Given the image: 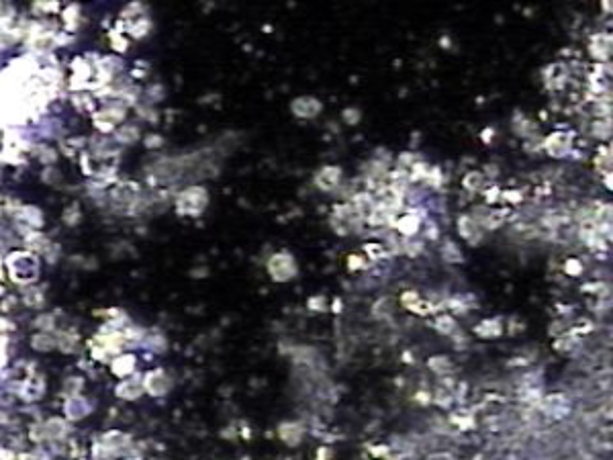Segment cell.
<instances>
[{
  "label": "cell",
  "mask_w": 613,
  "mask_h": 460,
  "mask_svg": "<svg viewBox=\"0 0 613 460\" xmlns=\"http://www.w3.org/2000/svg\"><path fill=\"white\" fill-rule=\"evenodd\" d=\"M268 274L276 283H289L297 276V260L291 252H278L268 260Z\"/></svg>",
  "instance_id": "cell-1"
},
{
  "label": "cell",
  "mask_w": 613,
  "mask_h": 460,
  "mask_svg": "<svg viewBox=\"0 0 613 460\" xmlns=\"http://www.w3.org/2000/svg\"><path fill=\"white\" fill-rule=\"evenodd\" d=\"M209 203V194L202 186H190L186 188L176 203V209L180 215H198Z\"/></svg>",
  "instance_id": "cell-2"
},
{
  "label": "cell",
  "mask_w": 613,
  "mask_h": 460,
  "mask_svg": "<svg viewBox=\"0 0 613 460\" xmlns=\"http://www.w3.org/2000/svg\"><path fill=\"white\" fill-rule=\"evenodd\" d=\"M321 111H323V103L317 96L305 94L291 101V113L297 119H315L317 115H321Z\"/></svg>",
  "instance_id": "cell-3"
},
{
  "label": "cell",
  "mask_w": 613,
  "mask_h": 460,
  "mask_svg": "<svg viewBox=\"0 0 613 460\" xmlns=\"http://www.w3.org/2000/svg\"><path fill=\"white\" fill-rule=\"evenodd\" d=\"M544 150L552 157H566L573 150V133L554 131L544 139Z\"/></svg>",
  "instance_id": "cell-4"
},
{
  "label": "cell",
  "mask_w": 613,
  "mask_h": 460,
  "mask_svg": "<svg viewBox=\"0 0 613 460\" xmlns=\"http://www.w3.org/2000/svg\"><path fill=\"white\" fill-rule=\"evenodd\" d=\"M315 186L325 190V192H331L339 186L341 182V168L339 166H323L317 174H315Z\"/></svg>",
  "instance_id": "cell-5"
},
{
  "label": "cell",
  "mask_w": 613,
  "mask_h": 460,
  "mask_svg": "<svg viewBox=\"0 0 613 460\" xmlns=\"http://www.w3.org/2000/svg\"><path fill=\"white\" fill-rule=\"evenodd\" d=\"M611 35L609 33H597L591 37V43H589V51L591 55L597 59V62H605L611 57Z\"/></svg>",
  "instance_id": "cell-6"
},
{
  "label": "cell",
  "mask_w": 613,
  "mask_h": 460,
  "mask_svg": "<svg viewBox=\"0 0 613 460\" xmlns=\"http://www.w3.org/2000/svg\"><path fill=\"white\" fill-rule=\"evenodd\" d=\"M458 233L470 246H476L482 239V229H480V225L476 223V219L472 215H462V217H458Z\"/></svg>",
  "instance_id": "cell-7"
},
{
  "label": "cell",
  "mask_w": 613,
  "mask_h": 460,
  "mask_svg": "<svg viewBox=\"0 0 613 460\" xmlns=\"http://www.w3.org/2000/svg\"><path fill=\"white\" fill-rule=\"evenodd\" d=\"M544 409H546V413H550L556 419H560V417H566L570 413V401H568L566 395L554 393V395H548L544 399Z\"/></svg>",
  "instance_id": "cell-8"
},
{
  "label": "cell",
  "mask_w": 613,
  "mask_h": 460,
  "mask_svg": "<svg viewBox=\"0 0 613 460\" xmlns=\"http://www.w3.org/2000/svg\"><path fill=\"white\" fill-rule=\"evenodd\" d=\"M303 434H305V430H303L301 424L284 422V424L278 426V438H280L287 446H297V444H301Z\"/></svg>",
  "instance_id": "cell-9"
},
{
  "label": "cell",
  "mask_w": 613,
  "mask_h": 460,
  "mask_svg": "<svg viewBox=\"0 0 613 460\" xmlns=\"http://www.w3.org/2000/svg\"><path fill=\"white\" fill-rule=\"evenodd\" d=\"M146 389L152 393V395H164L168 389H170V381L168 376L164 374V370H153L146 376Z\"/></svg>",
  "instance_id": "cell-10"
},
{
  "label": "cell",
  "mask_w": 613,
  "mask_h": 460,
  "mask_svg": "<svg viewBox=\"0 0 613 460\" xmlns=\"http://www.w3.org/2000/svg\"><path fill=\"white\" fill-rule=\"evenodd\" d=\"M474 219H476V217H474ZM505 219H507V211H505V209H497V211H488L486 215H480V217L476 219V223H478L482 229L493 231V229H499V227L505 223Z\"/></svg>",
  "instance_id": "cell-11"
},
{
  "label": "cell",
  "mask_w": 613,
  "mask_h": 460,
  "mask_svg": "<svg viewBox=\"0 0 613 460\" xmlns=\"http://www.w3.org/2000/svg\"><path fill=\"white\" fill-rule=\"evenodd\" d=\"M421 227V217L417 213H407L397 221V231L405 237H413Z\"/></svg>",
  "instance_id": "cell-12"
},
{
  "label": "cell",
  "mask_w": 613,
  "mask_h": 460,
  "mask_svg": "<svg viewBox=\"0 0 613 460\" xmlns=\"http://www.w3.org/2000/svg\"><path fill=\"white\" fill-rule=\"evenodd\" d=\"M501 331H503V325L499 319H484L474 327V333L480 337H497V335H501Z\"/></svg>",
  "instance_id": "cell-13"
},
{
  "label": "cell",
  "mask_w": 613,
  "mask_h": 460,
  "mask_svg": "<svg viewBox=\"0 0 613 460\" xmlns=\"http://www.w3.org/2000/svg\"><path fill=\"white\" fill-rule=\"evenodd\" d=\"M427 364H430V368H432L436 374H448V372H452V368H454V364H452L450 358H446V356H432Z\"/></svg>",
  "instance_id": "cell-14"
},
{
  "label": "cell",
  "mask_w": 613,
  "mask_h": 460,
  "mask_svg": "<svg viewBox=\"0 0 613 460\" xmlns=\"http://www.w3.org/2000/svg\"><path fill=\"white\" fill-rule=\"evenodd\" d=\"M117 393H119L123 399H135V397L141 395V385L135 383V381H125V383L119 385Z\"/></svg>",
  "instance_id": "cell-15"
},
{
  "label": "cell",
  "mask_w": 613,
  "mask_h": 460,
  "mask_svg": "<svg viewBox=\"0 0 613 460\" xmlns=\"http://www.w3.org/2000/svg\"><path fill=\"white\" fill-rule=\"evenodd\" d=\"M442 258H444L448 264H456V262H460V260H462V254H460L458 246H456L454 242H446V244L442 246Z\"/></svg>",
  "instance_id": "cell-16"
},
{
  "label": "cell",
  "mask_w": 613,
  "mask_h": 460,
  "mask_svg": "<svg viewBox=\"0 0 613 460\" xmlns=\"http://www.w3.org/2000/svg\"><path fill=\"white\" fill-rule=\"evenodd\" d=\"M482 182H484V176H482V172H478V170L468 172V174L464 176V180H462V184H464L466 190H478V188L482 186Z\"/></svg>",
  "instance_id": "cell-17"
},
{
  "label": "cell",
  "mask_w": 613,
  "mask_h": 460,
  "mask_svg": "<svg viewBox=\"0 0 613 460\" xmlns=\"http://www.w3.org/2000/svg\"><path fill=\"white\" fill-rule=\"evenodd\" d=\"M436 327H438L440 333H444V335H452V333L456 331V319H454L452 315H440L438 321H436Z\"/></svg>",
  "instance_id": "cell-18"
},
{
  "label": "cell",
  "mask_w": 613,
  "mask_h": 460,
  "mask_svg": "<svg viewBox=\"0 0 613 460\" xmlns=\"http://www.w3.org/2000/svg\"><path fill=\"white\" fill-rule=\"evenodd\" d=\"M591 131H593V135L597 139H609V135H611V123L609 121L605 123V119H599V121H595L591 125Z\"/></svg>",
  "instance_id": "cell-19"
},
{
  "label": "cell",
  "mask_w": 613,
  "mask_h": 460,
  "mask_svg": "<svg viewBox=\"0 0 613 460\" xmlns=\"http://www.w3.org/2000/svg\"><path fill=\"white\" fill-rule=\"evenodd\" d=\"M133 366H135V358L133 356H123V358H119L115 364H113V370L117 372V374H127V372H131L133 370Z\"/></svg>",
  "instance_id": "cell-20"
},
{
  "label": "cell",
  "mask_w": 613,
  "mask_h": 460,
  "mask_svg": "<svg viewBox=\"0 0 613 460\" xmlns=\"http://www.w3.org/2000/svg\"><path fill=\"white\" fill-rule=\"evenodd\" d=\"M341 119H343L345 125H358L362 121V113L356 107H348V109L341 111Z\"/></svg>",
  "instance_id": "cell-21"
},
{
  "label": "cell",
  "mask_w": 613,
  "mask_h": 460,
  "mask_svg": "<svg viewBox=\"0 0 613 460\" xmlns=\"http://www.w3.org/2000/svg\"><path fill=\"white\" fill-rule=\"evenodd\" d=\"M372 313H374V317H378V319L389 317V313H391V299H389V297L378 299V301L374 303V307H372Z\"/></svg>",
  "instance_id": "cell-22"
},
{
  "label": "cell",
  "mask_w": 613,
  "mask_h": 460,
  "mask_svg": "<svg viewBox=\"0 0 613 460\" xmlns=\"http://www.w3.org/2000/svg\"><path fill=\"white\" fill-rule=\"evenodd\" d=\"M564 270H566L568 276H581V274H583V264H581V260L570 258V260H566Z\"/></svg>",
  "instance_id": "cell-23"
},
{
  "label": "cell",
  "mask_w": 613,
  "mask_h": 460,
  "mask_svg": "<svg viewBox=\"0 0 613 460\" xmlns=\"http://www.w3.org/2000/svg\"><path fill=\"white\" fill-rule=\"evenodd\" d=\"M432 309H434V307H432V303H427L423 297H421V299H419L415 305L411 307V311H413V313H417V315H427V313H432Z\"/></svg>",
  "instance_id": "cell-24"
},
{
  "label": "cell",
  "mask_w": 613,
  "mask_h": 460,
  "mask_svg": "<svg viewBox=\"0 0 613 460\" xmlns=\"http://www.w3.org/2000/svg\"><path fill=\"white\" fill-rule=\"evenodd\" d=\"M131 31H133V35H135V37H144V35L150 31V21H148V18H141L137 25H133V29H131Z\"/></svg>",
  "instance_id": "cell-25"
},
{
  "label": "cell",
  "mask_w": 613,
  "mask_h": 460,
  "mask_svg": "<svg viewBox=\"0 0 613 460\" xmlns=\"http://www.w3.org/2000/svg\"><path fill=\"white\" fill-rule=\"evenodd\" d=\"M419 299H421V297H419L415 291H407V293H403V305L407 307V309H411Z\"/></svg>",
  "instance_id": "cell-26"
},
{
  "label": "cell",
  "mask_w": 613,
  "mask_h": 460,
  "mask_svg": "<svg viewBox=\"0 0 613 460\" xmlns=\"http://www.w3.org/2000/svg\"><path fill=\"white\" fill-rule=\"evenodd\" d=\"M501 196L507 198L509 203H519V201L523 198V194H521L519 190H507V192H501Z\"/></svg>",
  "instance_id": "cell-27"
},
{
  "label": "cell",
  "mask_w": 613,
  "mask_h": 460,
  "mask_svg": "<svg viewBox=\"0 0 613 460\" xmlns=\"http://www.w3.org/2000/svg\"><path fill=\"white\" fill-rule=\"evenodd\" d=\"M348 266H350V270H358V268L364 266V262H362V258H358L356 254H352V256H348Z\"/></svg>",
  "instance_id": "cell-28"
},
{
  "label": "cell",
  "mask_w": 613,
  "mask_h": 460,
  "mask_svg": "<svg viewBox=\"0 0 613 460\" xmlns=\"http://www.w3.org/2000/svg\"><path fill=\"white\" fill-rule=\"evenodd\" d=\"M309 309L311 311H323L325 309V305H323V297H315V299H309Z\"/></svg>",
  "instance_id": "cell-29"
},
{
  "label": "cell",
  "mask_w": 613,
  "mask_h": 460,
  "mask_svg": "<svg viewBox=\"0 0 613 460\" xmlns=\"http://www.w3.org/2000/svg\"><path fill=\"white\" fill-rule=\"evenodd\" d=\"M421 176H427V168H425V164H415L413 166V178L417 180Z\"/></svg>",
  "instance_id": "cell-30"
},
{
  "label": "cell",
  "mask_w": 613,
  "mask_h": 460,
  "mask_svg": "<svg viewBox=\"0 0 613 460\" xmlns=\"http://www.w3.org/2000/svg\"><path fill=\"white\" fill-rule=\"evenodd\" d=\"M366 252L372 254V258H374V254L380 256V254H382V246H378V244H368V246H366Z\"/></svg>",
  "instance_id": "cell-31"
},
{
  "label": "cell",
  "mask_w": 613,
  "mask_h": 460,
  "mask_svg": "<svg viewBox=\"0 0 613 460\" xmlns=\"http://www.w3.org/2000/svg\"><path fill=\"white\" fill-rule=\"evenodd\" d=\"M430 180H432V184H434V186H438V184H440V168H432Z\"/></svg>",
  "instance_id": "cell-32"
},
{
  "label": "cell",
  "mask_w": 613,
  "mask_h": 460,
  "mask_svg": "<svg viewBox=\"0 0 613 460\" xmlns=\"http://www.w3.org/2000/svg\"><path fill=\"white\" fill-rule=\"evenodd\" d=\"M427 460H454V456L448 452H438V454H432Z\"/></svg>",
  "instance_id": "cell-33"
},
{
  "label": "cell",
  "mask_w": 613,
  "mask_h": 460,
  "mask_svg": "<svg viewBox=\"0 0 613 460\" xmlns=\"http://www.w3.org/2000/svg\"><path fill=\"white\" fill-rule=\"evenodd\" d=\"M601 8H603V12H607V14H611V2H609V0H605V2H601Z\"/></svg>",
  "instance_id": "cell-34"
}]
</instances>
